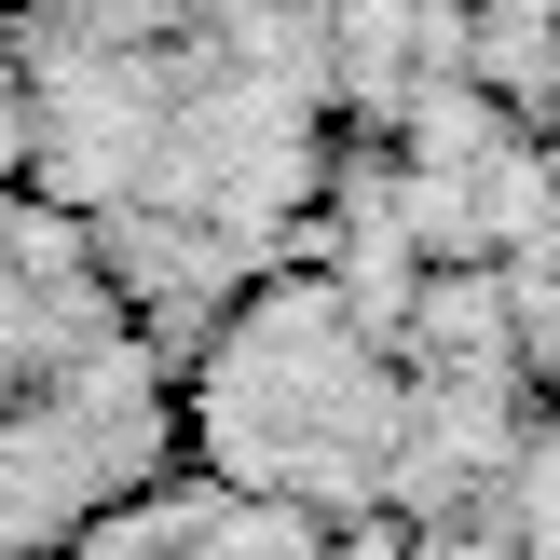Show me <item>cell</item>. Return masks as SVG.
I'll list each match as a JSON object with an SVG mask.
<instances>
[{
    "label": "cell",
    "instance_id": "obj_1",
    "mask_svg": "<svg viewBox=\"0 0 560 560\" xmlns=\"http://www.w3.org/2000/svg\"><path fill=\"white\" fill-rule=\"evenodd\" d=\"M465 42L547 69V0H0V109L27 206L178 383Z\"/></svg>",
    "mask_w": 560,
    "mask_h": 560
},
{
    "label": "cell",
    "instance_id": "obj_2",
    "mask_svg": "<svg viewBox=\"0 0 560 560\" xmlns=\"http://www.w3.org/2000/svg\"><path fill=\"white\" fill-rule=\"evenodd\" d=\"M164 479H178L164 383L124 342V315L82 288L55 219L27 206L14 109H0V560L82 547L96 520H124Z\"/></svg>",
    "mask_w": 560,
    "mask_h": 560
},
{
    "label": "cell",
    "instance_id": "obj_3",
    "mask_svg": "<svg viewBox=\"0 0 560 560\" xmlns=\"http://www.w3.org/2000/svg\"><path fill=\"white\" fill-rule=\"evenodd\" d=\"M55 560H383V547L328 534V520H288V506H233L206 479H164L124 520H96L82 547H55Z\"/></svg>",
    "mask_w": 560,
    "mask_h": 560
}]
</instances>
